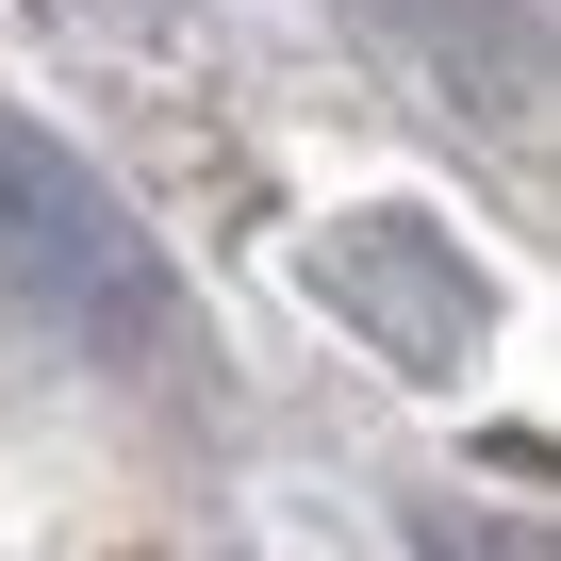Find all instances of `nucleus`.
Here are the masks:
<instances>
[{
	"label": "nucleus",
	"mask_w": 561,
	"mask_h": 561,
	"mask_svg": "<svg viewBox=\"0 0 561 561\" xmlns=\"http://www.w3.org/2000/svg\"><path fill=\"white\" fill-rule=\"evenodd\" d=\"M0 280L50 314V331H83V347H116V364H149L165 331H182V298H165V264H149V231L67 165V149H34L18 116H0Z\"/></svg>",
	"instance_id": "f257e3e1"
}]
</instances>
